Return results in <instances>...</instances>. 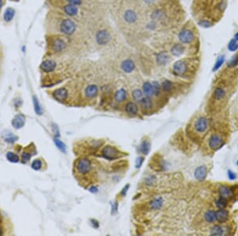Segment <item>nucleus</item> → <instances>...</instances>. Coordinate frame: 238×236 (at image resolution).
<instances>
[{"instance_id":"obj_1","label":"nucleus","mask_w":238,"mask_h":236,"mask_svg":"<svg viewBox=\"0 0 238 236\" xmlns=\"http://www.w3.org/2000/svg\"><path fill=\"white\" fill-rule=\"evenodd\" d=\"M76 25L71 19H65L61 22L60 25V30L61 33L66 35H71L75 33Z\"/></svg>"},{"instance_id":"obj_2","label":"nucleus","mask_w":238,"mask_h":236,"mask_svg":"<svg viewBox=\"0 0 238 236\" xmlns=\"http://www.w3.org/2000/svg\"><path fill=\"white\" fill-rule=\"evenodd\" d=\"M178 38L180 43L185 45L192 43L195 38H194V32L191 29H188V28H183L179 33Z\"/></svg>"},{"instance_id":"obj_3","label":"nucleus","mask_w":238,"mask_h":236,"mask_svg":"<svg viewBox=\"0 0 238 236\" xmlns=\"http://www.w3.org/2000/svg\"><path fill=\"white\" fill-rule=\"evenodd\" d=\"M188 63L185 60L177 61L172 66V72L174 75L178 76H183L188 72Z\"/></svg>"},{"instance_id":"obj_4","label":"nucleus","mask_w":238,"mask_h":236,"mask_svg":"<svg viewBox=\"0 0 238 236\" xmlns=\"http://www.w3.org/2000/svg\"><path fill=\"white\" fill-rule=\"evenodd\" d=\"M75 168H76V171L79 174H83V175L88 174L91 169V161L88 158L79 159L75 163Z\"/></svg>"},{"instance_id":"obj_5","label":"nucleus","mask_w":238,"mask_h":236,"mask_svg":"<svg viewBox=\"0 0 238 236\" xmlns=\"http://www.w3.org/2000/svg\"><path fill=\"white\" fill-rule=\"evenodd\" d=\"M209 128V122L206 117L201 116L194 122V129L198 134H204Z\"/></svg>"},{"instance_id":"obj_6","label":"nucleus","mask_w":238,"mask_h":236,"mask_svg":"<svg viewBox=\"0 0 238 236\" xmlns=\"http://www.w3.org/2000/svg\"><path fill=\"white\" fill-rule=\"evenodd\" d=\"M102 155L108 160H114L118 158L120 152L114 146H107L102 149Z\"/></svg>"},{"instance_id":"obj_7","label":"nucleus","mask_w":238,"mask_h":236,"mask_svg":"<svg viewBox=\"0 0 238 236\" xmlns=\"http://www.w3.org/2000/svg\"><path fill=\"white\" fill-rule=\"evenodd\" d=\"M225 140L219 134H213L209 139V146L212 150H217L223 146Z\"/></svg>"},{"instance_id":"obj_8","label":"nucleus","mask_w":238,"mask_h":236,"mask_svg":"<svg viewBox=\"0 0 238 236\" xmlns=\"http://www.w3.org/2000/svg\"><path fill=\"white\" fill-rule=\"evenodd\" d=\"M111 34L107 29H100L96 34L95 39L98 45L100 46H106L111 41Z\"/></svg>"},{"instance_id":"obj_9","label":"nucleus","mask_w":238,"mask_h":236,"mask_svg":"<svg viewBox=\"0 0 238 236\" xmlns=\"http://www.w3.org/2000/svg\"><path fill=\"white\" fill-rule=\"evenodd\" d=\"M67 43L64 42V40L61 39V38H55L52 40V43H51V49L54 52H60L63 51L66 48Z\"/></svg>"},{"instance_id":"obj_10","label":"nucleus","mask_w":238,"mask_h":236,"mask_svg":"<svg viewBox=\"0 0 238 236\" xmlns=\"http://www.w3.org/2000/svg\"><path fill=\"white\" fill-rule=\"evenodd\" d=\"M57 67V63L52 60H45L41 63V69L45 72H52Z\"/></svg>"},{"instance_id":"obj_11","label":"nucleus","mask_w":238,"mask_h":236,"mask_svg":"<svg viewBox=\"0 0 238 236\" xmlns=\"http://www.w3.org/2000/svg\"><path fill=\"white\" fill-rule=\"evenodd\" d=\"M123 18L125 21L129 24H134L137 20V13L132 10V9H128L125 11L123 15Z\"/></svg>"},{"instance_id":"obj_12","label":"nucleus","mask_w":238,"mask_h":236,"mask_svg":"<svg viewBox=\"0 0 238 236\" xmlns=\"http://www.w3.org/2000/svg\"><path fill=\"white\" fill-rule=\"evenodd\" d=\"M53 97L59 102H64L68 98V91L64 88H58L53 92Z\"/></svg>"},{"instance_id":"obj_13","label":"nucleus","mask_w":238,"mask_h":236,"mask_svg":"<svg viewBox=\"0 0 238 236\" xmlns=\"http://www.w3.org/2000/svg\"><path fill=\"white\" fill-rule=\"evenodd\" d=\"M219 195L220 197H223L226 199L232 198L233 196V190L232 188H230V186L221 185L219 188Z\"/></svg>"},{"instance_id":"obj_14","label":"nucleus","mask_w":238,"mask_h":236,"mask_svg":"<svg viewBox=\"0 0 238 236\" xmlns=\"http://www.w3.org/2000/svg\"><path fill=\"white\" fill-rule=\"evenodd\" d=\"M216 218L217 221L221 224H225L229 218V211L226 208H221L216 211Z\"/></svg>"},{"instance_id":"obj_15","label":"nucleus","mask_w":238,"mask_h":236,"mask_svg":"<svg viewBox=\"0 0 238 236\" xmlns=\"http://www.w3.org/2000/svg\"><path fill=\"white\" fill-rule=\"evenodd\" d=\"M98 88L95 84H91L88 86L85 89V96L89 99L94 98L98 95Z\"/></svg>"},{"instance_id":"obj_16","label":"nucleus","mask_w":238,"mask_h":236,"mask_svg":"<svg viewBox=\"0 0 238 236\" xmlns=\"http://www.w3.org/2000/svg\"><path fill=\"white\" fill-rule=\"evenodd\" d=\"M207 169L206 166H199L194 171V177L198 180H203L207 177Z\"/></svg>"},{"instance_id":"obj_17","label":"nucleus","mask_w":238,"mask_h":236,"mask_svg":"<svg viewBox=\"0 0 238 236\" xmlns=\"http://www.w3.org/2000/svg\"><path fill=\"white\" fill-rule=\"evenodd\" d=\"M171 53L175 56H180L183 54L184 51H185V47L183 44L182 43H177L175 44L171 48Z\"/></svg>"},{"instance_id":"obj_18","label":"nucleus","mask_w":238,"mask_h":236,"mask_svg":"<svg viewBox=\"0 0 238 236\" xmlns=\"http://www.w3.org/2000/svg\"><path fill=\"white\" fill-rule=\"evenodd\" d=\"M64 13L66 15H68V16H71V17H74V16H76L79 13V8H78L77 6H74V5H71V4H67L65 5L63 8Z\"/></svg>"},{"instance_id":"obj_19","label":"nucleus","mask_w":238,"mask_h":236,"mask_svg":"<svg viewBox=\"0 0 238 236\" xmlns=\"http://www.w3.org/2000/svg\"><path fill=\"white\" fill-rule=\"evenodd\" d=\"M25 116L23 115L20 114V115H16L12 120L13 127H15V129H20L25 125Z\"/></svg>"},{"instance_id":"obj_20","label":"nucleus","mask_w":238,"mask_h":236,"mask_svg":"<svg viewBox=\"0 0 238 236\" xmlns=\"http://www.w3.org/2000/svg\"><path fill=\"white\" fill-rule=\"evenodd\" d=\"M121 69H122L125 72L130 73L132 72L134 70V69H135V64H134V62L132 61V60L127 59V60H125V61H124L123 62L121 63Z\"/></svg>"},{"instance_id":"obj_21","label":"nucleus","mask_w":238,"mask_h":236,"mask_svg":"<svg viewBox=\"0 0 238 236\" xmlns=\"http://www.w3.org/2000/svg\"><path fill=\"white\" fill-rule=\"evenodd\" d=\"M169 61V56L166 52H160L157 55V63L159 65H164Z\"/></svg>"},{"instance_id":"obj_22","label":"nucleus","mask_w":238,"mask_h":236,"mask_svg":"<svg viewBox=\"0 0 238 236\" xmlns=\"http://www.w3.org/2000/svg\"><path fill=\"white\" fill-rule=\"evenodd\" d=\"M226 232L227 231L226 230V228L220 225H215L211 228L210 233L211 235H224L226 234Z\"/></svg>"},{"instance_id":"obj_23","label":"nucleus","mask_w":238,"mask_h":236,"mask_svg":"<svg viewBox=\"0 0 238 236\" xmlns=\"http://www.w3.org/2000/svg\"><path fill=\"white\" fill-rule=\"evenodd\" d=\"M140 104L143 110L149 111L153 107V101H152L150 97H147L146 96V97H144L140 101Z\"/></svg>"},{"instance_id":"obj_24","label":"nucleus","mask_w":238,"mask_h":236,"mask_svg":"<svg viewBox=\"0 0 238 236\" xmlns=\"http://www.w3.org/2000/svg\"><path fill=\"white\" fill-rule=\"evenodd\" d=\"M204 219L206 222L210 223V224H213L217 221V218H216V211L213 210H208L205 212L204 214Z\"/></svg>"},{"instance_id":"obj_25","label":"nucleus","mask_w":238,"mask_h":236,"mask_svg":"<svg viewBox=\"0 0 238 236\" xmlns=\"http://www.w3.org/2000/svg\"><path fill=\"white\" fill-rule=\"evenodd\" d=\"M125 111L128 115H135L137 114L138 108L136 103L133 102H129L125 105Z\"/></svg>"},{"instance_id":"obj_26","label":"nucleus","mask_w":238,"mask_h":236,"mask_svg":"<svg viewBox=\"0 0 238 236\" xmlns=\"http://www.w3.org/2000/svg\"><path fill=\"white\" fill-rule=\"evenodd\" d=\"M163 203V199L161 197H157V198H154L151 201V202L149 203V206L153 210H159L162 207Z\"/></svg>"},{"instance_id":"obj_27","label":"nucleus","mask_w":238,"mask_h":236,"mask_svg":"<svg viewBox=\"0 0 238 236\" xmlns=\"http://www.w3.org/2000/svg\"><path fill=\"white\" fill-rule=\"evenodd\" d=\"M126 97H127V92L123 88H121L115 92L114 99L117 102H123Z\"/></svg>"},{"instance_id":"obj_28","label":"nucleus","mask_w":238,"mask_h":236,"mask_svg":"<svg viewBox=\"0 0 238 236\" xmlns=\"http://www.w3.org/2000/svg\"><path fill=\"white\" fill-rule=\"evenodd\" d=\"M143 92L147 97H152L153 96V84L149 82H145L143 84Z\"/></svg>"},{"instance_id":"obj_29","label":"nucleus","mask_w":238,"mask_h":236,"mask_svg":"<svg viewBox=\"0 0 238 236\" xmlns=\"http://www.w3.org/2000/svg\"><path fill=\"white\" fill-rule=\"evenodd\" d=\"M226 94V90H225L224 88L218 87V88H216L214 92H213V97H214L215 99H217V100H221V99H222L223 98H225Z\"/></svg>"},{"instance_id":"obj_30","label":"nucleus","mask_w":238,"mask_h":236,"mask_svg":"<svg viewBox=\"0 0 238 236\" xmlns=\"http://www.w3.org/2000/svg\"><path fill=\"white\" fill-rule=\"evenodd\" d=\"M15 9L9 7V8H6V11H5L4 15H3V19H4L5 21L9 22H11V20H12L14 16H15Z\"/></svg>"},{"instance_id":"obj_31","label":"nucleus","mask_w":238,"mask_h":236,"mask_svg":"<svg viewBox=\"0 0 238 236\" xmlns=\"http://www.w3.org/2000/svg\"><path fill=\"white\" fill-rule=\"evenodd\" d=\"M161 88H162V90H163L164 92H170L173 90L174 88L173 83H172L171 81H170V80L166 79V80L163 81V83H162V84H161Z\"/></svg>"},{"instance_id":"obj_32","label":"nucleus","mask_w":238,"mask_h":236,"mask_svg":"<svg viewBox=\"0 0 238 236\" xmlns=\"http://www.w3.org/2000/svg\"><path fill=\"white\" fill-rule=\"evenodd\" d=\"M164 16V12L163 11V10L161 9H157L156 11H153L151 15V19H153V21H156V20H160L162 19Z\"/></svg>"},{"instance_id":"obj_33","label":"nucleus","mask_w":238,"mask_h":236,"mask_svg":"<svg viewBox=\"0 0 238 236\" xmlns=\"http://www.w3.org/2000/svg\"><path fill=\"white\" fill-rule=\"evenodd\" d=\"M228 204L227 199L223 198V197H220L219 198L217 199L215 201V205L218 209L221 208H226Z\"/></svg>"},{"instance_id":"obj_34","label":"nucleus","mask_w":238,"mask_h":236,"mask_svg":"<svg viewBox=\"0 0 238 236\" xmlns=\"http://www.w3.org/2000/svg\"><path fill=\"white\" fill-rule=\"evenodd\" d=\"M225 60H226V57H225V55H221V56L217 58V60L216 61L215 64H214V65H213V72H215L217 71V70H218V69H220V68L222 66V65L224 64V62H225Z\"/></svg>"},{"instance_id":"obj_35","label":"nucleus","mask_w":238,"mask_h":236,"mask_svg":"<svg viewBox=\"0 0 238 236\" xmlns=\"http://www.w3.org/2000/svg\"><path fill=\"white\" fill-rule=\"evenodd\" d=\"M132 96H133V98L135 101L137 102H140L141 100L142 99L144 98V95H143V92L140 90V89H136L134 90L132 93Z\"/></svg>"},{"instance_id":"obj_36","label":"nucleus","mask_w":238,"mask_h":236,"mask_svg":"<svg viewBox=\"0 0 238 236\" xmlns=\"http://www.w3.org/2000/svg\"><path fill=\"white\" fill-rule=\"evenodd\" d=\"M228 49L230 52H235L238 49V42L236 40L233 38L232 40H230L229 44H228Z\"/></svg>"},{"instance_id":"obj_37","label":"nucleus","mask_w":238,"mask_h":236,"mask_svg":"<svg viewBox=\"0 0 238 236\" xmlns=\"http://www.w3.org/2000/svg\"><path fill=\"white\" fill-rule=\"evenodd\" d=\"M33 100H34V109H35V112L38 114V115H41L42 113H43V111H42V108L40 105V103L38 101V98L36 96H34L33 97Z\"/></svg>"},{"instance_id":"obj_38","label":"nucleus","mask_w":238,"mask_h":236,"mask_svg":"<svg viewBox=\"0 0 238 236\" xmlns=\"http://www.w3.org/2000/svg\"><path fill=\"white\" fill-rule=\"evenodd\" d=\"M198 25H200V26L203 28H210L211 26H213V23L209 19H200L198 22Z\"/></svg>"},{"instance_id":"obj_39","label":"nucleus","mask_w":238,"mask_h":236,"mask_svg":"<svg viewBox=\"0 0 238 236\" xmlns=\"http://www.w3.org/2000/svg\"><path fill=\"white\" fill-rule=\"evenodd\" d=\"M6 158H7V160H8L9 161H11V162H14V163L18 162L19 161L18 156L11 152H8L6 153Z\"/></svg>"},{"instance_id":"obj_40","label":"nucleus","mask_w":238,"mask_h":236,"mask_svg":"<svg viewBox=\"0 0 238 236\" xmlns=\"http://www.w3.org/2000/svg\"><path fill=\"white\" fill-rule=\"evenodd\" d=\"M149 150H150V143L147 141H144L140 145V151L144 154H147L149 152Z\"/></svg>"},{"instance_id":"obj_41","label":"nucleus","mask_w":238,"mask_h":236,"mask_svg":"<svg viewBox=\"0 0 238 236\" xmlns=\"http://www.w3.org/2000/svg\"><path fill=\"white\" fill-rule=\"evenodd\" d=\"M54 142L55 144H56V146H57V148H58L60 150L62 151L63 153L66 152V146H65V145L61 141H60L59 139L56 138V139H54Z\"/></svg>"},{"instance_id":"obj_42","label":"nucleus","mask_w":238,"mask_h":236,"mask_svg":"<svg viewBox=\"0 0 238 236\" xmlns=\"http://www.w3.org/2000/svg\"><path fill=\"white\" fill-rule=\"evenodd\" d=\"M42 166V161L40 159H36L33 161V163L31 165V167L34 169V170H39Z\"/></svg>"},{"instance_id":"obj_43","label":"nucleus","mask_w":238,"mask_h":236,"mask_svg":"<svg viewBox=\"0 0 238 236\" xmlns=\"http://www.w3.org/2000/svg\"><path fill=\"white\" fill-rule=\"evenodd\" d=\"M238 65V54L234 55L232 58L230 59V61L228 63V66L229 67H234Z\"/></svg>"},{"instance_id":"obj_44","label":"nucleus","mask_w":238,"mask_h":236,"mask_svg":"<svg viewBox=\"0 0 238 236\" xmlns=\"http://www.w3.org/2000/svg\"><path fill=\"white\" fill-rule=\"evenodd\" d=\"M152 84H153V95L157 96L159 95V93H160V84L156 81L153 82Z\"/></svg>"},{"instance_id":"obj_45","label":"nucleus","mask_w":238,"mask_h":236,"mask_svg":"<svg viewBox=\"0 0 238 236\" xmlns=\"http://www.w3.org/2000/svg\"><path fill=\"white\" fill-rule=\"evenodd\" d=\"M32 154L31 153H29L28 152H24L22 153V155H21V159H22V162L23 163H25V162H27L28 161H29V159H30V157H31Z\"/></svg>"},{"instance_id":"obj_46","label":"nucleus","mask_w":238,"mask_h":236,"mask_svg":"<svg viewBox=\"0 0 238 236\" xmlns=\"http://www.w3.org/2000/svg\"><path fill=\"white\" fill-rule=\"evenodd\" d=\"M68 4L74 5V6H80L82 4V0H66Z\"/></svg>"},{"instance_id":"obj_47","label":"nucleus","mask_w":238,"mask_h":236,"mask_svg":"<svg viewBox=\"0 0 238 236\" xmlns=\"http://www.w3.org/2000/svg\"><path fill=\"white\" fill-rule=\"evenodd\" d=\"M227 175H228V177L230 178V180H235V179H236V174L234 173V172L231 171V170H228L227 172Z\"/></svg>"},{"instance_id":"obj_48","label":"nucleus","mask_w":238,"mask_h":236,"mask_svg":"<svg viewBox=\"0 0 238 236\" xmlns=\"http://www.w3.org/2000/svg\"><path fill=\"white\" fill-rule=\"evenodd\" d=\"M17 139H18L17 137H15V136L11 135L10 136V137H8V138H5V141L7 142H10V143H13V142H15Z\"/></svg>"},{"instance_id":"obj_49","label":"nucleus","mask_w":238,"mask_h":236,"mask_svg":"<svg viewBox=\"0 0 238 236\" xmlns=\"http://www.w3.org/2000/svg\"><path fill=\"white\" fill-rule=\"evenodd\" d=\"M142 162H143V157H139V158L137 160V168L140 167V165H142Z\"/></svg>"},{"instance_id":"obj_50","label":"nucleus","mask_w":238,"mask_h":236,"mask_svg":"<svg viewBox=\"0 0 238 236\" xmlns=\"http://www.w3.org/2000/svg\"><path fill=\"white\" fill-rule=\"evenodd\" d=\"M117 210V203H114V204L113 205V207H112V211H113V212H116Z\"/></svg>"},{"instance_id":"obj_51","label":"nucleus","mask_w":238,"mask_h":236,"mask_svg":"<svg viewBox=\"0 0 238 236\" xmlns=\"http://www.w3.org/2000/svg\"><path fill=\"white\" fill-rule=\"evenodd\" d=\"M128 188H129V185H127V186H126V187H125L123 190H122V192H121V195H123V196H125V193H126V192H127Z\"/></svg>"},{"instance_id":"obj_52","label":"nucleus","mask_w":238,"mask_h":236,"mask_svg":"<svg viewBox=\"0 0 238 236\" xmlns=\"http://www.w3.org/2000/svg\"><path fill=\"white\" fill-rule=\"evenodd\" d=\"M234 39L238 42V32H236V34H235V35H234Z\"/></svg>"},{"instance_id":"obj_53","label":"nucleus","mask_w":238,"mask_h":236,"mask_svg":"<svg viewBox=\"0 0 238 236\" xmlns=\"http://www.w3.org/2000/svg\"><path fill=\"white\" fill-rule=\"evenodd\" d=\"M144 1H145L147 3H152V2H154L155 0H144Z\"/></svg>"},{"instance_id":"obj_54","label":"nucleus","mask_w":238,"mask_h":236,"mask_svg":"<svg viewBox=\"0 0 238 236\" xmlns=\"http://www.w3.org/2000/svg\"><path fill=\"white\" fill-rule=\"evenodd\" d=\"M2 5H3V2H2V0H0V9L2 8Z\"/></svg>"},{"instance_id":"obj_55","label":"nucleus","mask_w":238,"mask_h":236,"mask_svg":"<svg viewBox=\"0 0 238 236\" xmlns=\"http://www.w3.org/2000/svg\"><path fill=\"white\" fill-rule=\"evenodd\" d=\"M2 234H3V231H2V228H0V235H2Z\"/></svg>"},{"instance_id":"obj_56","label":"nucleus","mask_w":238,"mask_h":236,"mask_svg":"<svg viewBox=\"0 0 238 236\" xmlns=\"http://www.w3.org/2000/svg\"><path fill=\"white\" fill-rule=\"evenodd\" d=\"M237 165H238V161H237Z\"/></svg>"}]
</instances>
